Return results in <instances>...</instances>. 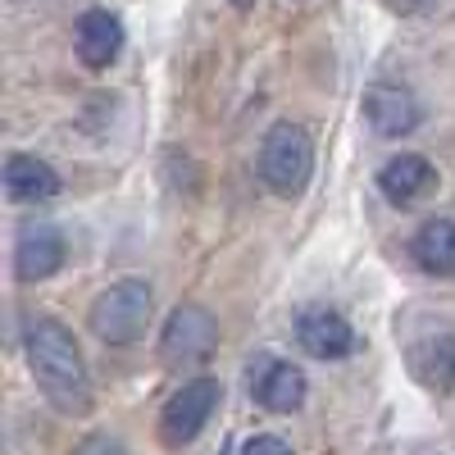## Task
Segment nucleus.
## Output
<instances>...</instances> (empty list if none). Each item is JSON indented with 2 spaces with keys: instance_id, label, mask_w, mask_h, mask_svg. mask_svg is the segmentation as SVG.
Listing matches in <instances>:
<instances>
[{
  "instance_id": "obj_1",
  "label": "nucleus",
  "mask_w": 455,
  "mask_h": 455,
  "mask_svg": "<svg viewBox=\"0 0 455 455\" xmlns=\"http://www.w3.org/2000/svg\"><path fill=\"white\" fill-rule=\"evenodd\" d=\"M23 351H28V369L36 378V387H42V396L60 414H68V419L92 414L96 392H92V378H87V360H83L78 341H73V332L60 319H46V315L28 319Z\"/></svg>"
},
{
  "instance_id": "obj_2",
  "label": "nucleus",
  "mask_w": 455,
  "mask_h": 455,
  "mask_svg": "<svg viewBox=\"0 0 455 455\" xmlns=\"http://www.w3.org/2000/svg\"><path fill=\"white\" fill-rule=\"evenodd\" d=\"M150 315H156V291H150V283L124 278V283L105 287V291L92 300L87 323H92V332H96L100 341H109V347H128V341L146 337Z\"/></svg>"
},
{
  "instance_id": "obj_3",
  "label": "nucleus",
  "mask_w": 455,
  "mask_h": 455,
  "mask_svg": "<svg viewBox=\"0 0 455 455\" xmlns=\"http://www.w3.org/2000/svg\"><path fill=\"white\" fill-rule=\"evenodd\" d=\"M315 173V141L300 124H274L259 141V178L278 196H300Z\"/></svg>"
},
{
  "instance_id": "obj_4",
  "label": "nucleus",
  "mask_w": 455,
  "mask_h": 455,
  "mask_svg": "<svg viewBox=\"0 0 455 455\" xmlns=\"http://www.w3.org/2000/svg\"><path fill=\"white\" fill-rule=\"evenodd\" d=\"M219 378L201 373V378H187V383L164 401L160 410V442L164 446H187V442H196L205 433V424L214 419V410H219Z\"/></svg>"
},
{
  "instance_id": "obj_5",
  "label": "nucleus",
  "mask_w": 455,
  "mask_h": 455,
  "mask_svg": "<svg viewBox=\"0 0 455 455\" xmlns=\"http://www.w3.org/2000/svg\"><path fill=\"white\" fill-rule=\"evenodd\" d=\"M219 347V319L205 306H178L160 332V360L169 369H201Z\"/></svg>"
},
{
  "instance_id": "obj_6",
  "label": "nucleus",
  "mask_w": 455,
  "mask_h": 455,
  "mask_svg": "<svg viewBox=\"0 0 455 455\" xmlns=\"http://www.w3.org/2000/svg\"><path fill=\"white\" fill-rule=\"evenodd\" d=\"M251 396L269 414H291V410H300V401H306V373H300L291 360L259 355V360H251Z\"/></svg>"
},
{
  "instance_id": "obj_7",
  "label": "nucleus",
  "mask_w": 455,
  "mask_h": 455,
  "mask_svg": "<svg viewBox=\"0 0 455 455\" xmlns=\"http://www.w3.org/2000/svg\"><path fill=\"white\" fill-rule=\"evenodd\" d=\"M364 119L378 137H410L419 128L424 109H419V96L401 83H373L364 92Z\"/></svg>"
},
{
  "instance_id": "obj_8",
  "label": "nucleus",
  "mask_w": 455,
  "mask_h": 455,
  "mask_svg": "<svg viewBox=\"0 0 455 455\" xmlns=\"http://www.w3.org/2000/svg\"><path fill=\"white\" fill-rule=\"evenodd\" d=\"M64 233L55 223H23L14 237V274L19 283H46L64 264Z\"/></svg>"
},
{
  "instance_id": "obj_9",
  "label": "nucleus",
  "mask_w": 455,
  "mask_h": 455,
  "mask_svg": "<svg viewBox=\"0 0 455 455\" xmlns=\"http://www.w3.org/2000/svg\"><path fill=\"white\" fill-rule=\"evenodd\" d=\"M296 341H300V351L315 355V360H347L360 347L355 328L328 306H315L296 319Z\"/></svg>"
},
{
  "instance_id": "obj_10",
  "label": "nucleus",
  "mask_w": 455,
  "mask_h": 455,
  "mask_svg": "<svg viewBox=\"0 0 455 455\" xmlns=\"http://www.w3.org/2000/svg\"><path fill=\"white\" fill-rule=\"evenodd\" d=\"M433 187H437V169L424 156H392L383 169H378V192H383L392 205L424 201Z\"/></svg>"
},
{
  "instance_id": "obj_11",
  "label": "nucleus",
  "mask_w": 455,
  "mask_h": 455,
  "mask_svg": "<svg viewBox=\"0 0 455 455\" xmlns=\"http://www.w3.org/2000/svg\"><path fill=\"white\" fill-rule=\"evenodd\" d=\"M73 42H78V60L87 68H109L124 51V23L114 19L109 10H87L78 19V32H73Z\"/></svg>"
},
{
  "instance_id": "obj_12",
  "label": "nucleus",
  "mask_w": 455,
  "mask_h": 455,
  "mask_svg": "<svg viewBox=\"0 0 455 455\" xmlns=\"http://www.w3.org/2000/svg\"><path fill=\"white\" fill-rule=\"evenodd\" d=\"M410 369L424 387L455 392V332H428L410 341Z\"/></svg>"
},
{
  "instance_id": "obj_13",
  "label": "nucleus",
  "mask_w": 455,
  "mask_h": 455,
  "mask_svg": "<svg viewBox=\"0 0 455 455\" xmlns=\"http://www.w3.org/2000/svg\"><path fill=\"white\" fill-rule=\"evenodd\" d=\"M5 192L10 201L28 205V201H51L60 192V173L42 160V156H28V150H19V156L5 160Z\"/></svg>"
},
{
  "instance_id": "obj_14",
  "label": "nucleus",
  "mask_w": 455,
  "mask_h": 455,
  "mask_svg": "<svg viewBox=\"0 0 455 455\" xmlns=\"http://www.w3.org/2000/svg\"><path fill=\"white\" fill-rule=\"evenodd\" d=\"M410 255L419 269H428L437 278H455V219H428L410 237Z\"/></svg>"
},
{
  "instance_id": "obj_15",
  "label": "nucleus",
  "mask_w": 455,
  "mask_h": 455,
  "mask_svg": "<svg viewBox=\"0 0 455 455\" xmlns=\"http://www.w3.org/2000/svg\"><path fill=\"white\" fill-rule=\"evenodd\" d=\"M237 455H291V446L283 437H274V433H255V437H246L237 446Z\"/></svg>"
},
{
  "instance_id": "obj_16",
  "label": "nucleus",
  "mask_w": 455,
  "mask_h": 455,
  "mask_svg": "<svg viewBox=\"0 0 455 455\" xmlns=\"http://www.w3.org/2000/svg\"><path fill=\"white\" fill-rule=\"evenodd\" d=\"M73 455H128V446H124L119 437H109V433H96V437H87Z\"/></svg>"
},
{
  "instance_id": "obj_17",
  "label": "nucleus",
  "mask_w": 455,
  "mask_h": 455,
  "mask_svg": "<svg viewBox=\"0 0 455 455\" xmlns=\"http://www.w3.org/2000/svg\"><path fill=\"white\" fill-rule=\"evenodd\" d=\"M233 5H237V10H251V5H255V0H233Z\"/></svg>"
},
{
  "instance_id": "obj_18",
  "label": "nucleus",
  "mask_w": 455,
  "mask_h": 455,
  "mask_svg": "<svg viewBox=\"0 0 455 455\" xmlns=\"http://www.w3.org/2000/svg\"><path fill=\"white\" fill-rule=\"evenodd\" d=\"M219 455H233V451H228V446H223V451H219Z\"/></svg>"
}]
</instances>
